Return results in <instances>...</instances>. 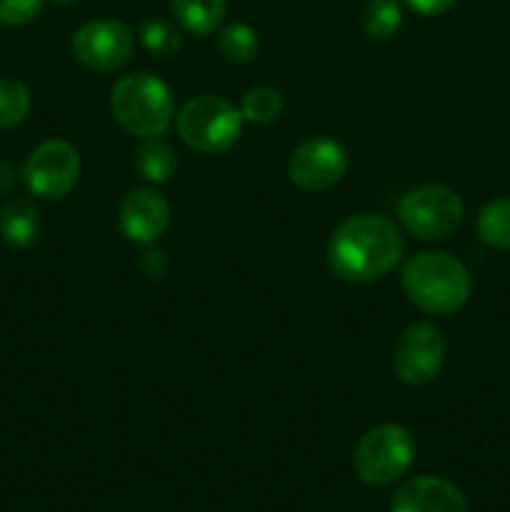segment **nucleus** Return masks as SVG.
<instances>
[{"label":"nucleus","instance_id":"13","mask_svg":"<svg viewBox=\"0 0 510 512\" xmlns=\"http://www.w3.org/2000/svg\"><path fill=\"white\" fill-rule=\"evenodd\" d=\"M0 235L13 248H28L40 235V213L28 198H10L0 208Z\"/></svg>","mask_w":510,"mask_h":512},{"label":"nucleus","instance_id":"18","mask_svg":"<svg viewBox=\"0 0 510 512\" xmlns=\"http://www.w3.org/2000/svg\"><path fill=\"white\" fill-rule=\"evenodd\" d=\"M218 50L228 63L245 65L258 58V33L248 23H230L218 33Z\"/></svg>","mask_w":510,"mask_h":512},{"label":"nucleus","instance_id":"6","mask_svg":"<svg viewBox=\"0 0 510 512\" xmlns=\"http://www.w3.org/2000/svg\"><path fill=\"white\" fill-rule=\"evenodd\" d=\"M395 215L413 238L435 243L458 230V225L463 223L465 205L463 198L448 185H423L408 190L398 200Z\"/></svg>","mask_w":510,"mask_h":512},{"label":"nucleus","instance_id":"12","mask_svg":"<svg viewBox=\"0 0 510 512\" xmlns=\"http://www.w3.org/2000/svg\"><path fill=\"white\" fill-rule=\"evenodd\" d=\"M390 512H468V500L450 480L415 475L395 490Z\"/></svg>","mask_w":510,"mask_h":512},{"label":"nucleus","instance_id":"14","mask_svg":"<svg viewBox=\"0 0 510 512\" xmlns=\"http://www.w3.org/2000/svg\"><path fill=\"white\" fill-rule=\"evenodd\" d=\"M135 170L148 183H168L178 173V153L173 145L163 138H143L135 150Z\"/></svg>","mask_w":510,"mask_h":512},{"label":"nucleus","instance_id":"4","mask_svg":"<svg viewBox=\"0 0 510 512\" xmlns=\"http://www.w3.org/2000/svg\"><path fill=\"white\" fill-rule=\"evenodd\" d=\"M415 460V438L408 428L383 423L370 428L353 450V470L370 488L398 483Z\"/></svg>","mask_w":510,"mask_h":512},{"label":"nucleus","instance_id":"5","mask_svg":"<svg viewBox=\"0 0 510 512\" xmlns=\"http://www.w3.org/2000/svg\"><path fill=\"white\" fill-rule=\"evenodd\" d=\"M180 140L203 155H218L233 148L243 130V115L220 95H195L175 118Z\"/></svg>","mask_w":510,"mask_h":512},{"label":"nucleus","instance_id":"2","mask_svg":"<svg viewBox=\"0 0 510 512\" xmlns=\"http://www.w3.org/2000/svg\"><path fill=\"white\" fill-rule=\"evenodd\" d=\"M400 285L410 303L430 315L458 313L473 293L468 268L443 250H423L405 260Z\"/></svg>","mask_w":510,"mask_h":512},{"label":"nucleus","instance_id":"8","mask_svg":"<svg viewBox=\"0 0 510 512\" xmlns=\"http://www.w3.org/2000/svg\"><path fill=\"white\" fill-rule=\"evenodd\" d=\"M23 180L43 200L65 198L80 180V155L68 140H45L28 155Z\"/></svg>","mask_w":510,"mask_h":512},{"label":"nucleus","instance_id":"24","mask_svg":"<svg viewBox=\"0 0 510 512\" xmlns=\"http://www.w3.org/2000/svg\"><path fill=\"white\" fill-rule=\"evenodd\" d=\"M140 268H143V273L150 275V278H160V275L168 270V258H165L163 250L148 248L140 255Z\"/></svg>","mask_w":510,"mask_h":512},{"label":"nucleus","instance_id":"17","mask_svg":"<svg viewBox=\"0 0 510 512\" xmlns=\"http://www.w3.org/2000/svg\"><path fill=\"white\" fill-rule=\"evenodd\" d=\"M360 25L370 40H390L403 25V8L398 0H368L360 15Z\"/></svg>","mask_w":510,"mask_h":512},{"label":"nucleus","instance_id":"10","mask_svg":"<svg viewBox=\"0 0 510 512\" xmlns=\"http://www.w3.org/2000/svg\"><path fill=\"white\" fill-rule=\"evenodd\" d=\"M348 150L340 140L333 138H308L290 153L288 178L295 188L320 193L343 180L348 173Z\"/></svg>","mask_w":510,"mask_h":512},{"label":"nucleus","instance_id":"21","mask_svg":"<svg viewBox=\"0 0 510 512\" xmlns=\"http://www.w3.org/2000/svg\"><path fill=\"white\" fill-rule=\"evenodd\" d=\"M33 108L28 85L15 78H0V130H10L23 123Z\"/></svg>","mask_w":510,"mask_h":512},{"label":"nucleus","instance_id":"26","mask_svg":"<svg viewBox=\"0 0 510 512\" xmlns=\"http://www.w3.org/2000/svg\"><path fill=\"white\" fill-rule=\"evenodd\" d=\"M50 3H55V5H70V3H75V0H50Z\"/></svg>","mask_w":510,"mask_h":512},{"label":"nucleus","instance_id":"23","mask_svg":"<svg viewBox=\"0 0 510 512\" xmlns=\"http://www.w3.org/2000/svg\"><path fill=\"white\" fill-rule=\"evenodd\" d=\"M405 8H410L413 13L425 15V18H433V15H443L453 8L458 0H403Z\"/></svg>","mask_w":510,"mask_h":512},{"label":"nucleus","instance_id":"1","mask_svg":"<svg viewBox=\"0 0 510 512\" xmlns=\"http://www.w3.org/2000/svg\"><path fill=\"white\" fill-rule=\"evenodd\" d=\"M403 250V235L393 220L380 213H360L333 230L328 265L345 283H373L400 263Z\"/></svg>","mask_w":510,"mask_h":512},{"label":"nucleus","instance_id":"3","mask_svg":"<svg viewBox=\"0 0 510 512\" xmlns=\"http://www.w3.org/2000/svg\"><path fill=\"white\" fill-rule=\"evenodd\" d=\"M115 123L138 138H160L175 118V95L165 80L148 70L128 73L110 90Z\"/></svg>","mask_w":510,"mask_h":512},{"label":"nucleus","instance_id":"11","mask_svg":"<svg viewBox=\"0 0 510 512\" xmlns=\"http://www.w3.org/2000/svg\"><path fill=\"white\" fill-rule=\"evenodd\" d=\"M118 223L130 243L153 245L170 225L168 200L153 188L133 190L120 203Z\"/></svg>","mask_w":510,"mask_h":512},{"label":"nucleus","instance_id":"19","mask_svg":"<svg viewBox=\"0 0 510 512\" xmlns=\"http://www.w3.org/2000/svg\"><path fill=\"white\" fill-rule=\"evenodd\" d=\"M143 48L155 58H175L183 48V35L173 23L163 18H145L138 28Z\"/></svg>","mask_w":510,"mask_h":512},{"label":"nucleus","instance_id":"7","mask_svg":"<svg viewBox=\"0 0 510 512\" xmlns=\"http://www.w3.org/2000/svg\"><path fill=\"white\" fill-rule=\"evenodd\" d=\"M133 45V30L115 18L88 20L75 30L70 40L73 58L98 73H113L128 65V60L133 58Z\"/></svg>","mask_w":510,"mask_h":512},{"label":"nucleus","instance_id":"22","mask_svg":"<svg viewBox=\"0 0 510 512\" xmlns=\"http://www.w3.org/2000/svg\"><path fill=\"white\" fill-rule=\"evenodd\" d=\"M43 10V0H0V23L25 25Z\"/></svg>","mask_w":510,"mask_h":512},{"label":"nucleus","instance_id":"16","mask_svg":"<svg viewBox=\"0 0 510 512\" xmlns=\"http://www.w3.org/2000/svg\"><path fill=\"white\" fill-rule=\"evenodd\" d=\"M478 238L488 248L510 250V198H495L480 208L478 220H475Z\"/></svg>","mask_w":510,"mask_h":512},{"label":"nucleus","instance_id":"20","mask_svg":"<svg viewBox=\"0 0 510 512\" xmlns=\"http://www.w3.org/2000/svg\"><path fill=\"white\" fill-rule=\"evenodd\" d=\"M285 108L283 95L275 88H268V85H260V88H250L248 93L240 98V115L243 120L253 125H268L273 120L280 118Z\"/></svg>","mask_w":510,"mask_h":512},{"label":"nucleus","instance_id":"25","mask_svg":"<svg viewBox=\"0 0 510 512\" xmlns=\"http://www.w3.org/2000/svg\"><path fill=\"white\" fill-rule=\"evenodd\" d=\"M18 183V170L8 160H0V193H8L13 190V185Z\"/></svg>","mask_w":510,"mask_h":512},{"label":"nucleus","instance_id":"9","mask_svg":"<svg viewBox=\"0 0 510 512\" xmlns=\"http://www.w3.org/2000/svg\"><path fill=\"white\" fill-rule=\"evenodd\" d=\"M445 363V338L433 323H413L400 333L393 350L395 375L410 388L430 385Z\"/></svg>","mask_w":510,"mask_h":512},{"label":"nucleus","instance_id":"15","mask_svg":"<svg viewBox=\"0 0 510 512\" xmlns=\"http://www.w3.org/2000/svg\"><path fill=\"white\" fill-rule=\"evenodd\" d=\"M173 15L190 35L215 33L225 18V0H173Z\"/></svg>","mask_w":510,"mask_h":512}]
</instances>
